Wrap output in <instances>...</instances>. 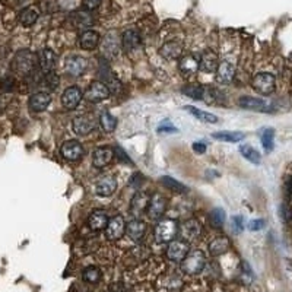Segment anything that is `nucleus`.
<instances>
[{"mask_svg":"<svg viewBox=\"0 0 292 292\" xmlns=\"http://www.w3.org/2000/svg\"><path fill=\"white\" fill-rule=\"evenodd\" d=\"M37 64H38L37 54L29 52V50H21L12 58V70L18 75H22V76L29 75L35 69Z\"/></svg>","mask_w":292,"mask_h":292,"instance_id":"obj_1","label":"nucleus"},{"mask_svg":"<svg viewBox=\"0 0 292 292\" xmlns=\"http://www.w3.org/2000/svg\"><path fill=\"white\" fill-rule=\"evenodd\" d=\"M86 60L80 56H70L64 61V69L69 75L72 76H80L86 70Z\"/></svg>","mask_w":292,"mask_h":292,"instance_id":"obj_15","label":"nucleus"},{"mask_svg":"<svg viewBox=\"0 0 292 292\" xmlns=\"http://www.w3.org/2000/svg\"><path fill=\"white\" fill-rule=\"evenodd\" d=\"M287 188H288V191H292V177L288 178V181H287Z\"/></svg>","mask_w":292,"mask_h":292,"instance_id":"obj_50","label":"nucleus"},{"mask_svg":"<svg viewBox=\"0 0 292 292\" xmlns=\"http://www.w3.org/2000/svg\"><path fill=\"white\" fill-rule=\"evenodd\" d=\"M7 103H9V98L4 97V95H0V114L4 111V108L7 107Z\"/></svg>","mask_w":292,"mask_h":292,"instance_id":"obj_49","label":"nucleus"},{"mask_svg":"<svg viewBox=\"0 0 292 292\" xmlns=\"http://www.w3.org/2000/svg\"><path fill=\"white\" fill-rule=\"evenodd\" d=\"M178 231V227L175 221L173 219H164L155 227V239L157 242H170L173 241Z\"/></svg>","mask_w":292,"mask_h":292,"instance_id":"obj_4","label":"nucleus"},{"mask_svg":"<svg viewBox=\"0 0 292 292\" xmlns=\"http://www.w3.org/2000/svg\"><path fill=\"white\" fill-rule=\"evenodd\" d=\"M50 103H52V97H50L49 92H35V94L31 95V98L28 101V106L32 111L40 113V111H44Z\"/></svg>","mask_w":292,"mask_h":292,"instance_id":"obj_20","label":"nucleus"},{"mask_svg":"<svg viewBox=\"0 0 292 292\" xmlns=\"http://www.w3.org/2000/svg\"><path fill=\"white\" fill-rule=\"evenodd\" d=\"M242 279L245 285H250V282L253 281V272L250 269V266L247 263H244V272H242Z\"/></svg>","mask_w":292,"mask_h":292,"instance_id":"obj_44","label":"nucleus"},{"mask_svg":"<svg viewBox=\"0 0 292 292\" xmlns=\"http://www.w3.org/2000/svg\"><path fill=\"white\" fill-rule=\"evenodd\" d=\"M13 79H10V78H7V79H4L1 82V89L3 91H12L13 89Z\"/></svg>","mask_w":292,"mask_h":292,"instance_id":"obj_47","label":"nucleus"},{"mask_svg":"<svg viewBox=\"0 0 292 292\" xmlns=\"http://www.w3.org/2000/svg\"><path fill=\"white\" fill-rule=\"evenodd\" d=\"M206 88H208V86H203V85H199V83H191V85H187V86L183 88V94L187 95L188 98H191V100L205 101Z\"/></svg>","mask_w":292,"mask_h":292,"instance_id":"obj_32","label":"nucleus"},{"mask_svg":"<svg viewBox=\"0 0 292 292\" xmlns=\"http://www.w3.org/2000/svg\"><path fill=\"white\" fill-rule=\"evenodd\" d=\"M160 53L167 60H175L183 56V46L178 41H168L161 47Z\"/></svg>","mask_w":292,"mask_h":292,"instance_id":"obj_22","label":"nucleus"},{"mask_svg":"<svg viewBox=\"0 0 292 292\" xmlns=\"http://www.w3.org/2000/svg\"><path fill=\"white\" fill-rule=\"evenodd\" d=\"M165 209H167V199L160 194V193H155L151 196V200H149V206H148V215L151 219L157 221L160 219L161 216L165 213Z\"/></svg>","mask_w":292,"mask_h":292,"instance_id":"obj_11","label":"nucleus"},{"mask_svg":"<svg viewBox=\"0 0 292 292\" xmlns=\"http://www.w3.org/2000/svg\"><path fill=\"white\" fill-rule=\"evenodd\" d=\"M178 132L177 130V127H174L170 121H164V123H161L160 126H158V133H175Z\"/></svg>","mask_w":292,"mask_h":292,"instance_id":"obj_43","label":"nucleus"},{"mask_svg":"<svg viewBox=\"0 0 292 292\" xmlns=\"http://www.w3.org/2000/svg\"><path fill=\"white\" fill-rule=\"evenodd\" d=\"M37 58H38V64L40 67L47 73V72H52L54 66H56V54H54L53 50L50 49H43L40 50L38 54H37Z\"/></svg>","mask_w":292,"mask_h":292,"instance_id":"obj_25","label":"nucleus"},{"mask_svg":"<svg viewBox=\"0 0 292 292\" xmlns=\"http://www.w3.org/2000/svg\"><path fill=\"white\" fill-rule=\"evenodd\" d=\"M38 10H37V7H34V6H29V7H25V9H22L21 10V13H19V16H18V19H19V22L24 25V27H32L35 22H37V19H38Z\"/></svg>","mask_w":292,"mask_h":292,"instance_id":"obj_30","label":"nucleus"},{"mask_svg":"<svg viewBox=\"0 0 292 292\" xmlns=\"http://www.w3.org/2000/svg\"><path fill=\"white\" fill-rule=\"evenodd\" d=\"M72 127H73V132L76 133L78 136H86V134L95 130L97 120L94 118L92 114H83V116H79L73 120Z\"/></svg>","mask_w":292,"mask_h":292,"instance_id":"obj_7","label":"nucleus"},{"mask_svg":"<svg viewBox=\"0 0 292 292\" xmlns=\"http://www.w3.org/2000/svg\"><path fill=\"white\" fill-rule=\"evenodd\" d=\"M100 44V34L92 29H86L80 34L79 37V47L82 50L92 52L98 47Z\"/></svg>","mask_w":292,"mask_h":292,"instance_id":"obj_16","label":"nucleus"},{"mask_svg":"<svg viewBox=\"0 0 292 292\" xmlns=\"http://www.w3.org/2000/svg\"><path fill=\"white\" fill-rule=\"evenodd\" d=\"M233 222H234V228H235L237 233L242 231V218L241 216H234L233 218Z\"/></svg>","mask_w":292,"mask_h":292,"instance_id":"obj_48","label":"nucleus"},{"mask_svg":"<svg viewBox=\"0 0 292 292\" xmlns=\"http://www.w3.org/2000/svg\"><path fill=\"white\" fill-rule=\"evenodd\" d=\"M110 97V89L107 88L106 83L103 82H92L91 86L86 89V92L83 94V98L89 103H101Z\"/></svg>","mask_w":292,"mask_h":292,"instance_id":"obj_6","label":"nucleus"},{"mask_svg":"<svg viewBox=\"0 0 292 292\" xmlns=\"http://www.w3.org/2000/svg\"><path fill=\"white\" fill-rule=\"evenodd\" d=\"M82 98H83V94H82V91H80L78 86H70V88H67L64 92H63V95H61V104L63 107L66 108V110H75L76 107L79 106L80 101H82Z\"/></svg>","mask_w":292,"mask_h":292,"instance_id":"obj_12","label":"nucleus"},{"mask_svg":"<svg viewBox=\"0 0 292 292\" xmlns=\"http://www.w3.org/2000/svg\"><path fill=\"white\" fill-rule=\"evenodd\" d=\"M146 233V225L140 219H133L129 224H126V234L133 241H140Z\"/></svg>","mask_w":292,"mask_h":292,"instance_id":"obj_27","label":"nucleus"},{"mask_svg":"<svg viewBox=\"0 0 292 292\" xmlns=\"http://www.w3.org/2000/svg\"><path fill=\"white\" fill-rule=\"evenodd\" d=\"M206 265V256L200 250L188 251L186 259L181 262V270L187 275H197L200 273Z\"/></svg>","mask_w":292,"mask_h":292,"instance_id":"obj_2","label":"nucleus"},{"mask_svg":"<svg viewBox=\"0 0 292 292\" xmlns=\"http://www.w3.org/2000/svg\"><path fill=\"white\" fill-rule=\"evenodd\" d=\"M244 136H245V134L241 132H227V130L213 133L212 134L213 139L221 140V142H230V143H237V142L244 139Z\"/></svg>","mask_w":292,"mask_h":292,"instance_id":"obj_34","label":"nucleus"},{"mask_svg":"<svg viewBox=\"0 0 292 292\" xmlns=\"http://www.w3.org/2000/svg\"><path fill=\"white\" fill-rule=\"evenodd\" d=\"M188 242L183 241V239H173L170 241L168 244V248H167V257L171 260V262H175V263H180L186 259V256L188 254Z\"/></svg>","mask_w":292,"mask_h":292,"instance_id":"obj_5","label":"nucleus"},{"mask_svg":"<svg viewBox=\"0 0 292 292\" xmlns=\"http://www.w3.org/2000/svg\"><path fill=\"white\" fill-rule=\"evenodd\" d=\"M234 75H235L234 63H231L228 60L219 61V66L216 69V80L219 83H230L231 80L234 79Z\"/></svg>","mask_w":292,"mask_h":292,"instance_id":"obj_19","label":"nucleus"},{"mask_svg":"<svg viewBox=\"0 0 292 292\" xmlns=\"http://www.w3.org/2000/svg\"><path fill=\"white\" fill-rule=\"evenodd\" d=\"M161 183H162V186H165L167 188L173 190V191H177V193H183V191H186V186H183L180 181H177V180H175V178H173V177H167V175H164V177L161 178Z\"/></svg>","mask_w":292,"mask_h":292,"instance_id":"obj_38","label":"nucleus"},{"mask_svg":"<svg viewBox=\"0 0 292 292\" xmlns=\"http://www.w3.org/2000/svg\"><path fill=\"white\" fill-rule=\"evenodd\" d=\"M239 152L241 155L247 161H250L251 164H260L262 162V155L250 145H241L239 146Z\"/></svg>","mask_w":292,"mask_h":292,"instance_id":"obj_36","label":"nucleus"},{"mask_svg":"<svg viewBox=\"0 0 292 292\" xmlns=\"http://www.w3.org/2000/svg\"><path fill=\"white\" fill-rule=\"evenodd\" d=\"M142 43L140 34L136 29H127L124 31V34L121 35V46L126 52H133L136 50Z\"/></svg>","mask_w":292,"mask_h":292,"instance_id":"obj_21","label":"nucleus"},{"mask_svg":"<svg viewBox=\"0 0 292 292\" xmlns=\"http://www.w3.org/2000/svg\"><path fill=\"white\" fill-rule=\"evenodd\" d=\"M251 86L254 88V91H257L260 95H270L275 92L276 89V79L272 73L262 72L257 73L253 80H251Z\"/></svg>","mask_w":292,"mask_h":292,"instance_id":"obj_3","label":"nucleus"},{"mask_svg":"<svg viewBox=\"0 0 292 292\" xmlns=\"http://www.w3.org/2000/svg\"><path fill=\"white\" fill-rule=\"evenodd\" d=\"M114 149L110 148V146H103V148H98L95 152H94V157H92V164L95 168H104L107 167L113 158H114Z\"/></svg>","mask_w":292,"mask_h":292,"instance_id":"obj_18","label":"nucleus"},{"mask_svg":"<svg viewBox=\"0 0 292 292\" xmlns=\"http://www.w3.org/2000/svg\"><path fill=\"white\" fill-rule=\"evenodd\" d=\"M200 233H202V224L194 218L187 219L180 225V235H181V239L186 242L197 238L200 235Z\"/></svg>","mask_w":292,"mask_h":292,"instance_id":"obj_10","label":"nucleus"},{"mask_svg":"<svg viewBox=\"0 0 292 292\" xmlns=\"http://www.w3.org/2000/svg\"><path fill=\"white\" fill-rule=\"evenodd\" d=\"M103 0H82V6L86 12H91V10H95L101 6Z\"/></svg>","mask_w":292,"mask_h":292,"instance_id":"obj_41","label":"nucleus"},{"mask_svg":"<svg viewBox=\"0 0 292 292\" xmlns=\"http://www.w3.org/2000/svg\"><path fill=\"white\" fill-rule=\"evenodd\" d=\"M149 200H151V196L145 191H139L133 196L132 203H130V213L134 216V219H139L140 216H143L148 212Z\"/></svg>","mask_w":292,"mask_h":292,"instance_id":"obj_8","label":"nucleus"},{"mask_svg":"<svg viewBox=\"0 0 292 292\" xmlns=\"http://www.w3.org/2000/svg\"><path fill=\"white\" fill-rule=\"evenodd\" d=\"M126 231V221L121 215L114 216L108 221L106 228V235L108 239H120Z\"/></svg>","mask_w":292,"mask_h":292,"instance_id":"obj_9","label":"nucleus"},{"mask_svg":"<svg viewBox=\"0 0 292 292\" xmlns=\"http://www.w3.org/2000/svg\"><path fill=\"white\" fill-rule=\"evenodd\" d=\"M69 22L75 28H78V29H85L86 31V29H89V27L94 24V19H92V16L88 12L78 10V12H75V13L70 15Z\"/></svg>","mask_w":292,"mask_h":292,"instance_id":"obj_24","label":"nucleus"},{"mask_svg":"<svg viewBox=\"0 0 292 292\" xmlns=\"http://www.w3.org/2000/svg\"><path fill=\"white\" fill-rule=\"evenodd\" d=\"M206 149H208V146H206V143H203V142H194V143H193V151L197 152V154H205Z\"/></svg>","mask_w":292,"mask_h":292,"instance_id":"obj_46","label":"nucleus"},{"mask_svg":"<svg viewBox=\"0 0 292 292\" xmlns=\"http://www.w3.org/2000/svg\"><path fill=\"white\" fill-rule=\"evenodd\" d=\"M100 123H101L103 130L108 133L113 132V130L116 129V126H117V120H116V117H114L111 113H108V111H104V113L101 114V117H100Z\"/></svg>","mask_w":292,"mask_h":292,"instance_id":"obj_37","label":"nucleus"},{"mask_svg":"<svg viewBox=\"0 0 292 292\" xmlns=\"http://www.w3.org/2000/svg\"><path fill=\"white\" fill-rule=\"evenodd\" d=\"M260 139L266 152H272L275 148V130L272 127H266L260 132Z\"/></svg>","mask_w":292,"mask_h":292,"instance_id":"obj_35","label":"nucleus"},{"mask_svg":"<svg viewBox=\"0 0 292 292\" xmlns=\"http://www.w3.org/2000/svg\"><path fill=\"white\" fill-rule=\"evenodd\" d=\"M228 248H230V239L227 238V237H224V235H221V237H216V238H213L211 242H209V253L212 254V256H221V254H224V253H227L228 251Z\"/></svg>","mask_w":292,"mask_h":292,"instance_id":"obj_29","label":"nucleus"},{"mask_svg":"<svg viewBox=\"0 0 292 292\" xmlns=\"http://www.w3.org/2000/svg\"><path fill=\"white\" fill-rule=\"evenodd\" d=\"M117 188V181L113 175H104L101 177L97 184H95V193L101 197H108L111 196Z\"/></svg>","mask_w":292,"mask_h":292,"instance_id":"obj_17","label":"nucleus"},{"mask_svg":"<svg viewBox=\"0 0 292 292\" xmlns=\"http://www.w3.org/2000/svg\"><path fill=\"white\" fill-rule=\"evenodd\" d=\"M101 278H103V273H101V270H100L97 266H89V267H86V269L82 272V279H83V282L91 284V285L98 284V282L101 281Z\"/></svg>","mask_w":292,"mask_h":292,"instance_id":"obj_33","label":"nucleus"},{"mask_svg":"<svg viewBox=\"0 0 292 292\" xmlns=\"http://www.w3.org/2000/svg\"><path fill=\"white\" fill-rule=\"evenodd\" d=\"M110 292H132V290L127 285H124L121 282H117V284L110 287Z\"/></svg>","mask_w":292,"mask_h":292,"instance_id":"obj_45","label":"nucleus"},{"mask_svg":"<svg viewBox=\"0 0 292 292\" xmlns=\"http://www.w3.org/2000/svg\"><path fill=\"white\" fill-rule=\"evenodd\" d=\"M209 221L212 224V227H222L225 222V212L221 208L213 209L212 212L209 213Z\"/></svg>","mask_w":292,"mask_h":292,"instance_id":"obj_39","label":"nucleus"},{"mask_svg":"<svg viewBox=\"0 0 292 292\" xmlns=\"http://www.w3.org/2000/svg\"><path fill=\"white\" fill-rule=\"evenodd\" d=\"M219 66V57L212 50H206L199 58V70L205 73H215Z\"/></svg>","mask_w":292,"mask_h":292,"instance_id":"obj_14","label":"nucleus"},{"mask_svg":"<svg viewBox=\"0 0 292 292\" xmlns=\"http://www.w3.org/2000/svg\"><path fill=\"white\" fill-rule=\"evenodd\" d=\"M43 82L44 85L50 89V91H56L58 88V83H60V78L54 73V72H47L43 78Z\"/></svg>","mask_w":292,"mask_h":292,"instance_id":"obj_40","label":"nucleus"},{"mask_svg":"<svg viewBox=\"0 0 292 292\" xmlns=\"http://www.w3.org/2000/svg\"><path fill=\"white\" fill-rule=\"evenodd\" d=\"M178 67L181 70V73H184L186 76L194 75L199 70V58L194 54H187L180 57V63Z\"/></svg>","mask_w":292,"mask_h":292,"instance_id":"obj_23","label":"nucleus"},{"mask_svg":"<svg viewBox=\"0 0 292 292\" xmlns=\"http://www.w3.org/2000/svg\"><path fill=\"white\" fill-rule=\"evenodd\" d=\"M184 110H186L187 113H190L193 117H196L197 120H200V121H203V123H218L219 121V118L212 114V113H208V111H203V110H199V108H194V107L191 106H186L184 107Z\"/></svg>","mask_w":292,"mask_h":292,"instance_id":"obj_31","label":"nucleus"},{"mask_svg":"<svg viewBox=\"0 0 292 292\" xmlns=\"http://www.w3.org/2000/svg\"><path fill=\"white\" fill-rule=\"evenodd\" d=\"M108 216L104 211H94L91 213L89 219H88V227L92 231H103L107 228L108 224Z\"/></svg>","mask_w":292,"mask_h":292,"instance_id":"obj_26","label":"nucleus"},{"mask_svg":"<svg viewBox=\"0 0 292 292\" xmlns=\"http://www.w3.org/2000/svg\"><path fill=\"white\" fill-rule=\"evenodd\" d=\"M238 104L244 110H253V111H267L269 104L262 98H256V97H241Z\"/></svg>","mask_w":292,"mask_h":292,"instance_id":"obj_28","label":"nucleus"},{"mask_svg":"<svg viewBox=\"0 0 292 292\" xmlns=\"http://www.w3.org/2000/svg\"><path fill=\"white\" fill-rule=\"evenodd\" d=\"M265 224L266 222L263 219H253L248 222V230L250 231H260L265 228Z\"/></svg>","mask_w":292,"mask_h":292,"instance_id":"obj_42","label":"nucleus"},{"mask_svg":"<svg viewBox=\"0 0 292 292\" xmlns=\"http://www.w3.org/2000/svg\"><path fill=\"white\" fill-rule=\"evenodd\" d=\"M60 154L67 161H78L83 155V148L78 140H67L61 145Z\"/></svg>","mask_w":292,"mask_h":292,"instance_id":"obj_13","label":"nucleus"}]
</instances>
